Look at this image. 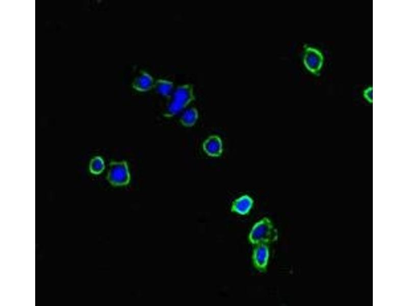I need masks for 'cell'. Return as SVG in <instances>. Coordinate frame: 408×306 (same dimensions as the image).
I'll return each instance as SVG.
<instances>
[{
	"instance_id": "11",
	"label": "cell",
	"mask_w": 408,
	"mask_h": 306,
	"mask_svg": "<svg viewBox=\"0 0 408 306\" xmlns=\"http://www.w3.org/2000/svg\"><path fill=\"white\" fill-rule=\"evenodd\" d=\"M105 165L103 159L100 156L92 158L89 163L90 172L95 175L100 174L105 169Z\"/></svg>"
},
{
	"instance_id": "6",
	"label": "cell",
	"mask_w": 408,
	"mask_h": 306,
	"mask_svg": "<svg viewBox=\"0 0 408 306\" xmlns=\"http://www.w3.org/2000/svg\"><path fill=\"white\" fill-rule=\"evenodd\" d=\"M204 151L209 156L219 157L223 152V143L221 138L216 135L209 136L202 144Z\"/></svg>"
},
{
	"instance_id": "10",
	"label": "cell",
	"mask_w": 408,
	"mask_h": 306,
	"mask_svg": "<svg viewBox=\"0 0 408 306\" xmlns=\"http://www.w3.org/2000/svg\"><path fill=\"white\" fill-rule=\"evenodd\" d=\"M198 117V113L195 108H191L186 110L182 115L180 121L182 124L187 127H191L195 124Z\"/></svg>"
},
{
	"instance_id": "1",
	"label": "cell",
	"mask_w": 408,
	"mask_h": 306,
	"mask_svg": "<svg viewBox=\"0 0 408 306\" xmlns=\"http://www.w3.org/2000/svg\"><path fill=\"white\" fill-rule=\"evenodd\" d=\"M277 239V230L267 217L257 222L253 226L249 235V240L252 244L270 243Z\"/></svg>"
},
{
	"instance_id": "9",
	"label": "cell",
	"mask_w": 408,
	"mask_h": 306,
	"mask_svg": "<svg viewBox=\"0 0 408 306\" xmlns=\"http://www.w3.org/2000/svg\"><path fill=\"white\" fill-rule=\"evenodd\" d=\"M153 87L157 93L169 97L173 89V85L171 82L169 81L158 79L154 84Z\"/></svg>"
},
{
	"instance_id": "12",
	"label": "cell",
	"mask_w": 408,
	"mask_h": 306,
	"mask_svg": "<svg viewBox=\"0 0 408 306\" xmlns=\"http://www.w3.org/2000/svg\"><path fill=\"white\" fill-rule=\"evenodd\" d=\"M364 96L369 101L372 102V87H370L365 90L364 92Z\"/></svg>"
},
{
	"instance_id": "2",
	"label": "cell",
	"mask_w": 408,
	"mask_h": 306,
	"mask_svg": "<svg viewBox=\"0 0 408 306\" xmlns=\"http://www.w3.org/2000/svg\"><path fill=\"white\" fill-rule=\"evenodd\" d=\"M194 99L192 85L178 86L173 93L172 100L166 108L164 116L170 117L178 114Z\"/></svg>"
},
{
	"instance_id": "4",
	"label": "cell",
	"mask_w": 408,
	"mask_h": 306,
	"mask_svg": "<svg viewBox=\"0 0 408 306\" xmlns=\"http://www.w3.org/2000/svg\"><path fill=\"white\" fill-rule=\"evenodd\" d=\"M303 63L308 70L319 75L322 68L324 57L322 53L316 48L304 46Z\"/></svg>"
},
{
	"instance_id": "3",
	"label": "cell",
	"mask_w": 408,
	"mask_h": 306,
	"mask_svg": "<svg viewBox=\"0 0 408 306\" xmlns=\"http://www.w3.org/2000/svg\"><path fill=\"white\" fill-rule=\"evenodd\" d=\"M107 179L114 186H122L129 184L131 175L127 162L125 161L111 162Z\"/></svg>"
},
{
	"instance_id": "5",
	"label": "cell",
	"mask_w": 408,
	"mask_h": 306,
	"mask_svg": "<svg viewBox=\"0 0 408 306\" xmlns=\"http://www.w3.org/2000/svg\"><path fill=\"white\" fill-rule=\"evenodd\" d=\"M269 257V250L267 244H257L252 254L254 266L260 272L266 270Z\"/></svg>"
},
{
	"instance_id": "7",
	"label": "cell",
	"mask_w": 408,
	"mask_h": 306,
	"mask_svg": "<svg viewBox=\"0 0 408 306\" xmlns=\"http://www.w3.org/2000/svg\"><path fill=\"white\" fill-rule=\"evenodd\" d=\"M253 205V199L248 195H242L235 199L232 204L231 211L244 215L250 212Z\"/></svg>"
},
{
	"instance_id": "8",
	"label": "cell",
	"mask_w": 408,
	"mask_h": 306,
	"mask_svg": "<svg viewBox=\"0 0 408 306\" xmlns=\"http://www.w3.org/2000/svg\"><path fill=\"white\" fill-rule=\"evenodd\" d=\"M132 86L135 90L145 92L149 90L154 86V80L152 76L145 71H141L134 79Z\"/></svg>"
}]
</instances>
